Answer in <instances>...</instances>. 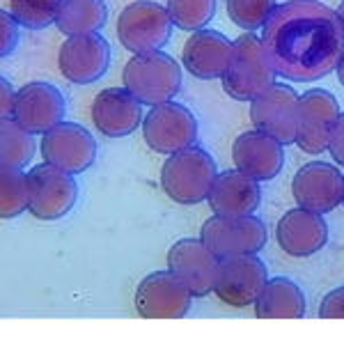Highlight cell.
Segmentation results:
<instances>
[{
  "label": "cell",
  "instance_id": "cell-31",
  "mask_svg": "<svg viewBox=\"0 0 344 358\" xmlns=\"http://www.w3.org/2000/svg\"><path fill=\"white\" fill-rule=\"evenodd\" d=\"M319 317L322 320H344V287L329 292L319 303Z\"/></svg>",
  "mask_w": 344,
  "mask_h": 358
},
{
  "label": "cell",
  "instance_id": "cell-5",
  "mask_svg": "<svg viewBox=\"0 0 344 358\" xmlns=\"http://www.w3.org/2000/svg\"><path fill=\"white\" fill-rule=\"evenodd\" d=\"M172 26L168 7L154 0H134L117 16V39L134 55L152 53L168 44Z\"/></svg>",
  "mask_w": 344,
  "mask_h": 358
},
{
  "label": "cell",
  "instance_id": "cell-7",
  "mask_svg": "<svg viewBox=\"0 0 344 358\" xmlns=\"http://www.w3.org/2000/svg\"><path fill=\"white\" fill-rule=\"evenodd\" d=\"M30 207L28 211L39 221H60L76 207L78 184L71 173L51 164L35 166L28 170Z\"/></svg>",
  "mask_w": 344,
  "mask_h": 358
},
{
  "label": "cell",
  "instance_id": "cell-17",
  "mask_svg": "<svg viewBox=\"0 0 344 358\" xmlns=\"http://www.w3.org/2000/svg\"><path fill=\"white\" fill-rule=\"evenodd\" d=\"M12 117L30 134H46L64 117V96L55 85L35 80L16 92Z\"/></svg>",
  "mask_w": 344,
  "mask_h": 358
},
{
  "label": "cell",
  "instance_id": "cell-14",
  "mask_svg": "<svg viewBox=\"0 0 344 358\" xmlns=\"http://www.w3.org/2000/svg\"><path fill=\"white\" fill-rule=\"evenodd\" d=\"M340 117V103L329 90L315 87L299 99V134L296 145L306 154H324L329 150L331 134Z\"/></svg>",
  "mask_w": 344,
  "mask_h": 358
},
{
  "label": "cell",
  "instance_id": "cell-23",
  "mask_svg": "<svg viewBox=\"0 0 344 358\" xmlns=\"http://www.w3.org/2000/svg\"><path fill=\"white\" fill-rule=\"evenodd\" d=\"M259 320H301L306 315V296L296 282L285 275L271 278L255 301Z\"/></svg>",
  "mask_w": 344,
  "mask_h": 358
},
{
  "label": "cell",
  "instance_id": "cell-1",
  "mask_svg": "<svg viewBox=\"0 0 344 358\" xmlns=\"http://www.w3.org/2000/svg\"><path fill=\"white\" fill-rule=\"evenodd\" d=\"M261 30L278 76L294 83H315L338 71L344 58V26L338 10L319 0H287Z\"/></svg>",
  "mask_w": 344,
  "mask_h": 358
},
{
  "label": "cell",
  "instance_id": "cell-27",
  "mask_svg": "<svg viewBox=\"0 0 344 358\" xmlns=\"http://www.w3.org/2000/svg\"><path fill=\"white\" fill-rule=\"evenodd\" d=\"M168 12L179 30L195 32L209 26L216 14V0H168Z\"/></svg>",
  "mask_w": 344,
  "mask_h": 358
},
{
  "label": "cell",
  "instance_id": "cell-34",
  "mask_svg": "<svg viewBox=\"0 0 344 358\" xmlns=\"http://www.w3.org/2000/svg\"><path fill=\"white\" fill-rule=\"evenodd\" d=\"M338 78H340V83L344 85V58H342L340 64H338Z\"/></svg>",
  "mask_w": 344,
  "mask_h": 358
},
{
  "label": "cell",
  "instance_id": "cell-35",
  "mask_svg": "<svg viewBox=\"0 0 344 358\" xmlns=\"http://www.w3.org/2000/svg\"><path fill=\"white\" fill-rule=\"evenodd\" d=\"M338 16H340L342 26H344V0H342V3H340V7H338Z\"/></svg>",
  "mask_w": 344,
  "mask_h": 358
},
{
  "label": "cell",
  "instance_id": "cell-25",
  "mask_svg": "<svg viewBox=\"0 0 344 358\" xmlns=\"http://www.w3.org/2000/svg\"><path fill=\"white\" fill-rule=\"evenodd\" d=\"M35 157V134L23 129L14 117H0V164L23 168Z\"/></svg>",
  "mask_w": 344,
  "mask_h": 358
},
{
  "label": "cell",
  "instance_id": "cell-21",
  "mask_svg": "<svg viewBox=\"0 0 344 358\" xmlns=\"http://www.w3.org/2000/svg\"><path fill=\"white\" fill-rule=\"evenodd\" d=\"M232 161L245 175L255 177L257 182H268L278 177L285 164L282 143L259 129L243 131L232 143Z\"/></svg>",
  "mask_w": 344,
  "mask_h": 358
},
{
  "label": "cell",
  "instance_id": "cell-2",
  "mask_svg": "<svg viewBox=\"0 0 344 358\" xmlns=\"http://www.w3.org/2000/svg\"><path fill=\"white\" fill-rule=\"evenodd\" d=\"M216 177V161L209 157V152L191 145L186 150L168 154L161 168V189L172 202L191 207L209 198Z\"/></svg>",
  "mask_w": 344,
  "mask_h": 358
},
{
  "label": "cell",
  "instance_id": "cell-16",
  "mask_svg": "<svg viewBox=\"0 0 344 358\" xmlns=\"http://www.w3.org/2000/svg\"><path fill=\"white\" fill-rule=\"evenodd\" d=\"M218 266L220 259L202 239H179L168 250V268L193 292V296L214 292Z\"/></svg>",
  "mask_w": 344,
  "mask_h": 358
},
{
  "label": "cell",
  "instance_id": "cell-19",
  "mask_svg": "<svg viewBox=\"0 0 344 358\" xmlns=\"http://www.w3.org/2000/svg\"><path fill=\"white\" fill-rule=\"evenodd\" d=\"M92 122L106 138H124L143 124V103L127 87L101 90L92 101Z\"/></svg>",
  "mask_w": 344,
  "mask_h": 358
},
{
  "label": "cell",
  "instance_id": "cell-28",
  "mask_svg": "<svg viewBox=\"0 0 344 358\" xmlns=\"http://www.w3.org/2000/svg\"><path fill=\"white\" fill-rule=\"evenodd\" d=\"M275 7H278L275 0H225L229 21L236 28L248 32L264 28Z\"/></svg>",
  "mask_w": 344,
  "mask_h": 358
},
{
  "label": "cell",
  "instance_id": "cell-20",
  "mask_svg": "<svg viewBox=\"0 0 344 358\" xmlns=\"http://www.w3.org/2000/svg\"><path fill=\"white\" fill-rule=\"evenodd\" d=\"M275 239L287 255L292 257H310L319 253L329 241V225L324 216L310 209H289L278 221Z\"/></svg>",
  "mask_w": 344,
  "mask_h": 358
},
{
  "label": "cell",
  "instance_id": "cell-36",
  "mask_svg": "<svg viewBox=\"0 0 344 358\" xmlns=\"http://www.w3.org/2000/svg\"><path fill=\"white\" fill-rule=\"evenodd\" d=\"M342 205H344V195H342Z\"/></svg>",
  "mask_w": 344,
  "mask_h": 358
},
{
  "label": "cell",
  "instance_id": "cell-30",
  "mask_svg": "<svg viewBox=\"0 0 344 358\" xmlns=\"http://www.w3.org/2000/svg\"><path fill=\"white\" fill-rule=\"evenodd\" d=\"M0 55L7 58L16 44H19V21L14 19L12 12H0Z\"/></svg>",
  "mask_w": 344,
  "mask_h": 358
},
{
  "label": "cell",
  "instance_id": "cell-32",
  "mask_svg": "<svg viewBox=\"0 0 344 358\" xmlns=\"http://www.w3.org/2000/svg\"><path fill=\"white\" fill-rule=\"evenodd\" d=\"M329 152H331V157L335 159V164L344 166V113H340V117H338V122H335V127H333Z\"/></svg>",
  "mask_w": 344,
  "mask_h": 358
},
{
  "label": "cell",
  "instance_id": "cell-26",
  "mask_svg": "<svg viewBox=\"0 0 344 358\" xmlns=\"http://www.w3.org/2000/svg\"><path fill=\"white\" fill-rule=\"evenodd\" d=\"M30 207L28 173L21 168L0 170V216L16 218Z\"/></svg>",
  "mask_w": 344,
  "mask_h": 358
},
{
  "label": "cell",
  "instance_id": "cell-29",
  "mask_svg": "<svg viewBox=\"0 0 344 358\" xmlns=\"http://www.w3.org/2000/svg\"><path fill=\"white\" fill-rule=\"evenodd\" d=\"M60 0H10V12L19 26L30 30L48 28L57 19Z\"/></svg>",
  "mask_w": 344,
  "mask_h": 358
},
{
  "label": "cell",
  "instance_id": "cell-12",
  "mask_svg": "<svg viewBox=\"0 0 344 358\" xmlns=\"http://www.w3.org/2000/svg\"><path fill=\"white\" fill-rule=\"evenodd\" d=\"M110 64V44L99 32L71 35L57 51V69L73 85L99 80Z\"/></svg>",
  "mask_w": 344,
  "mask_h": 358
},
{
  "label": "cell",
  "instance_id": "cell-15",
  "mask_svg": "<svg viewBox=\"0 0 344 358\" xmlns=\"http://www.w3.org/2000/svg\"><path fill=\"white\" fill-rule=\"evenodd\" d=\"M292 195L299 207L317 211V214H329L342 205L344 175H340V170L331 164L310 161L294 175Z\"/></svg>",
  "mask_w": 344,
  "mask_h": 358
},
{
  "label": "cell",
  "instance_id": "cell-13",
  "mask_svg": "<svg viewBox=\"0 0 344 358\" xmlns=\"http://www.w3.org/2000/svg\"><path fill=\"white\" fill-rule=\"evenodd\" d=\"M268 282V271L257 255H239L220 259L214 294L232 308L255 306L264 285Z\"/></svg>",
  "mask_w": 344,
  "mask_h": 358
},
{
  "label": "cell",
  "instance_id": "cell-3",
  "mask_svg": "<svg viewBox=\"0 0 344 358\" xmlns=\"http://www.w3.org/2000/svg\"><path fill=\"white\" fill-rule=\"evenodd\" d=\"M278 71L266 51L264 39L255 32L236 37L232 62L223 76V90L236 101H252L268 87L275 85Z\"/></svg>",
  "mask_w": 344,
  "mask_h": 358
},
{
  "label": "cell",
  "instance_id": "cell-10",
  "mask_svg": "<svg viewBox=\"0 0 344 358\" xmlns=\"http://www.w3.org/2000/svg\"><path fill=\"white\" fill-rule=\"evenodd\" d=\"M39 150H42V159L46 164L71 175L85 173L96 159L94 136L85 127L73 124V122H60L42 134Z\"/></svg>",
  "mask_w": 344,
  "mask_h": 358
},
{
  "label": "cell",
  "instance_id": "cell-8",
  "mask_svg": "<svg viewBox=\"0 0 344 358\" xmlns=\"http://www.w3.org/2000/svg\"><path fill=\"white\" fill-rule=\"evenodd\" d=\"M143 138L147 148L159 154H175L198 141V120L182 103L163 101L152 106L143 120Z\"/></svg>",
  "mask_w": 344,
  "mask_h": 358
},
{
  "label": "cell",
  "instance_id": "cell-4",
  "mask_svg": "<svg viewBox=\"0 0 344 358\" xmlns=\"http://www.w3.org/2000/svg\"><path fill=\"white\" fill-rule=\"evenodd\" d=\"M122 83L141 103L159 106L182 90V67L168 53H138L122 69Z\"/></svg>",
  "mask_w": 344,
  "mask_h": 358
},
{
  "label": "cell",
  "instance_id": "cell-9",
  "mask_svg": "<svg viewBox=\"0 0 344 358\" xmlns=\"http://www.w3.org/2000/svg\"><path fill=\"white\" fill-rule=\"evenodd\" d=\"M193 292L170 271L145 275L136 289V313L143 320H182L191 310Z\"/></svg>",
  "mask_w": 344,
  "mask_h": 358
},
{
  "label": "cell",
  "instance_id": "cell-6",
  "mask_svg": "<svg viewBox=\"0 0 344 358\" xmlns=\"http://www.w3.org/2000/svg\"><path fill=\"white\" fill-rule=\"evenodd\" d=\"M200 239L218 259L257 255L266 243V225L250 216H211L204 221Z\"/></svg>",
  "mask_w": 344,
  "mask_h": 358
},
{
  "label": "cell",
  "instance_id": "cell-18",
  "mask_svg": "<svg viewBox=\"0 0 344 358\" xmlns=\"http://www.w3.org/2000/svg\"><path fill=\"white\" fill-rule=\"evenodd\" d=\"M234 42H229L218 30H195L186 39L182 51V64L188 74L202 80L223 78L232 62Z\"/></svg>",
  "mask_w": 344,
  "mask_h": 358
},
{
  "label": "cell",
  "instance_id": "cell-22",
  "mask_svg": "<svg viewBox=\"0 0 344 358\" xmlns=\"http://www.w3.org/2000/svg\"><path fill=\"white\" fill-rule=\"evenodd\" d=\"M207 202L218 216H250L261 202L259 182L239 168L225 170L216 177Z\"/></svg>",
  "mask_w": 344,
  "mask_h": 358
},
{
  "label": "cell",
  "instance_id": "cell-33",
  "mask_svg": "<svg viewBox=\"0 0 344 358\" xmlns=\"http://www.w3.org/2000/svg\"><path fill=\"white\" fill-rule=\"evenodd\" d=\"M14 87L7 78H0V115L12 117V106H14Z\"/></svg>",
  "mask_w": 344,
  "mask_h": 358
},
{
  "label": "cell",
  "instance_id": "cell-24",
  "mask_svg": "<svg viewBox=\"0 0 344 358\" xmlns=\"http://www.w3.org/2000/svg\"><path fill=\"white\" fill-rule=\"evenodd\" d=\"M108 19L103 0H60L55 26L62 35H85L99 32Z\"/></svg>",
  "mask_w": 344,
  "mask_h": 358
},
{
  "label": "cell",
  "instance_id": "cell-11",
  "mask_svg": "<svg viewBox=\"0 0 344 358\" xmlns=\"http://www.w3.org/2000/svg\"><path fill=\"white\" fill-rule=\"evenodd\" d=\"M299 99L292 85L275 83L255 96L250 103V120L255 129L273 136L278 143H296L299 134Z\"/></svg>",
  "mask_w": 344,
  "mask_h": 358
}]
</instances>
